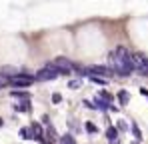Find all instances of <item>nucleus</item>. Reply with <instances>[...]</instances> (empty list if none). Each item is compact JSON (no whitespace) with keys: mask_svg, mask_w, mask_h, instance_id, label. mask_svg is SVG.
Returning <instances> with one entry per match:
<instances>
[{"mask_svg":"<svg viewBox=\"0 0 148 144\" xmlns=\"http://www.w3.org/2000/svg\"><path fill=\"white\" fill-rule=\"evenodd\" d=\"M110 66L118 76H130L134 72L132 66V52L126 46H116L110 52Z\"/></svg>","mask_w":148,"mask_h":144,"instance_id":"f257e3e1","label":"nucleus"},{"mask_svg":"<svg viewBox=\"0 0 148 144\" xmlns=\"http://www.w3.org/2000/svg\"><path fill=\"white\" fill-rule=\"evenodd\" d=\"M62 74H66V72L60 70L58 66H54V62H48L44 68H40V70L34 74V78L40 80V82H46V80H54V78H58V76H62Z\"/></svg>","mask_w":148,"mask_h":144,"instance_id":"f03ea898","label":"nucleus"},{"mask_svg":"<svg viewBox=\"0 0 148 144\" xmlns=\"http://www.w3.org/2000/svg\"><path fill=\"white\" fill-rule=\"evenodd\" d=\"M34 80H36V78H34L30 72H18L16 76L10 78V84H12V86H18V88H28V86L34 84Z\"/></svg>","mask_w":148,"mask_h":144,"instance_id":"7ed1b4c3","label":"nucleus"},{"mask_svg":"<svg viewBox=\"0 0 148 144\" xmlns=\"http://www.w3.org/2000/svg\"><path fill=\"white\" fill-rule=\"evenodd\" d=\"M112 68H106V66H88V68H84L82 74H86V76H100V78H110L112 76Z\"/></svg>","mask_w":148,"mask_h":144,"instance_id":"20e7f679","label":"nucleus"},{"mask_svg":"<svg viewBox=\"0 0 148 144\" xmlns=\"http://www.w3.org/2000/svg\"><path fill=\"white\" fill-rule=\"evenodd\" d=\"M52 62H54V66H58L60 70H64L66 74H68L70 70H74V68H76V64H74L72 60H68L66 56H58V58H54Z\"/></svg>","mask_w":148,"mask_h":144,"instance_id":"39448f33","label":"nucleus"},{"mask_svg":"<svg viewBox=\"0 0 148 144\" xmlns=\"http://www.w3.org/2000/svg\"><path fill=\"white\" fill-rule=\"evenodd\" d=\"M118 134H120V130L116 126H108L106 128V138H108L110 144H118Z\"/></svg>","mask_w":148,"mask_h":144,"instance_id":"423d86ee","label":"nucleus"},{"mask_svg":"<svg viewBox=\"0 0 148 144\" xmlns=\"http://www.w3.org/2000/svg\"><path fill=\"white\" fill-rule=\"evenodd\" d=\"M18 136H20L22 140H34V132H32V128H30V126H24V128H20Z\"/></svg>","mask_w":148,"mask_h":144,"instance_id":"0eeeda50","label":"nucleus"},{"mask_svg":"<svg viewBox=\"0 0 148 144\" xmlns=\"http://www.w3.org/2000/svg\"><path fill=\"white\" fill-rule=\"evenodd\" d=\"M14 108H16V112H30L32 110V104H30V100H20Z\"/></svg>","mask_w":148,"mask_h":144,"instance_id":"6e6552de","label":"nucleus"},{"mask_svg":"<svg viewBox=\"0 0 148 144\" xmlns=\"http://www.w3.org/2000/svg\"><path fill=\"white\" fill-rule=\"evenodd\" d=\"M116 98H118V102H120L122 106H126V104L130 102V92H128V90H120V92L116 94Z\"/></svg>","mask_w":148,"mask_h":144,"instance_id":"1a4fd4ad","label":"nucleus"},{"mask_svg":"<svg viewBox=\"0 0 148 144\" xmlns=\"http://www.w3.org/2000/svg\"><path fill=\"white\" fill-rule=\"evenodd\" d=\"M94 106L98 108V110H108L110 106H108V102L104 100V98H100V96H96V100H94Z\"/></svg>","mask_w":148,"mask_h":144,"instance_id":"9d476101","label":"nucleus"},{"mask_svg":"<svg viewBox=\"0 0 148 144\" xmlns=\"http://www.w3.org/2000/svg\"><path fill=\"white\" fill-rule=\"evenodd\" d=\"M44 136H46V138H48L50 142H54V140H58V136H56V130H54V128H52V126H46V134H44ZM48 140H46V142H48Z\"/></svg>","mask_w":148,"mask_h":144,"instance_id":"9b49d317","label":"nucleus"},{"mask_svg":"<svg viewBox=\"0 0 148 144\" xmlns=\"http://www.w3.org/2000/svg\"><path fill=\"white\" fill-rule=\"evenodd\" d=\"M10 96H14V98H22V100H30V94H28L26 90H12Z\"/></svg>","mask_w":148,"mask_h":144,"instance_id":"f8f14e48","label":"nucleus"},{"mask_svg":"<svg viewBox=\"0 0 148 144\" xmlns=\"http://www.w3.org/2000/svg\"><path fill=\"white\" fill-rule=\"evenodd\" d=\"M130 128H132V134H134V138H136V140L140 142V140H142V132H140L138 124H136V122H132V124H130Z\"/></svg>","mask_w":148,"mask_h":144,"instance_id":"ddd939ff","label":"nucleus"},{"mask_svg":"<svg viewBox=\"0 0 148 144\" xmlns=\"http://www.w3.org/2000/svg\"><path fill=\"white\" fill-rule=\"evenodd\" d=\"M0 72H4V74H6V76H10V78L18 74V70H16L14 66H4V68H2V70H0Z\"/></svg>","mask_w":148,"mask_h":144,"instance_id":"4468645a","label":"nucleus"},{"mask_svg":"<svg viewBox=\"0 0 148 144\" xmlns=\"http://www.w3.org/2000/svg\"><path fill=\"white\" fill-rule=\"evenodd\" d=\"M60 144H76L72 134H64V136H60Z\"/></svg>","mask_w":148,"mask_h":144,"instance_id":"2eb2a0df","label":"nucleus"},{"mask_svg":"<svg viewBox=\"0 0 148 144\" xmlns=\"http://www.w3.org/2000/svg\"><path fill=\"white\" fill-rule=\"evenodd\" d=\"M10 84V76H6L4 72H0V88H6Z\"/></svg>","mask_w":148,"mask_h":144,"instance_id":"dca6fc26","label":"nucleus"},{"mask_svg":"<svg viewBox=\"0 0 148 144\" xmlns=\"http://www.w3.org/2000/svg\"><path fill=\"white\" fill-rule=\"evenodd\" d=\"M98 96H100V98H104L108 104H112V94H110V92H106V90H100Z\"/></svg>","mask_w":148,"mask_h":144,"instance_id":"f3484780","label":"nucleus"},{"mask_svg":"<svg viewBox=\"0 0 148 144\" xmlns=\"http://www.w3.org/2000/svg\"><path fill=\"white\" fill-rule=\"evenodd\" d=\"M88 78H90V82H94V84H102V86H104L106 80H108V78H100V76H88Z\"/></svg>","mask_w":148,"mask_h":144,"instance_id":"a211bd4d","label":"nucleus"},{"mask_svg":"<svg viewBox=\"0 0 148 144\" xmlns=\"http://www.w3.org/2000/svg\"><path fill=\"white\" fill-rule=\"evenodd\" d=\"M68 88L78 90V88H80V80H78V78H76V80H70V82H68Z\"/></svg>","mask_w":148,"mask_h":144,"instance_id":"6ab92c4d","label":"nucleus"},{"mask_svg":"<svg viewBox=\"0 0 148 144\" xmlns=\"http://www.w3.org/2000/svg\"><path fill=\"white\" fill-rule=\"evenodd\" d=\"M116 128H118L120 132H124V130H128V124H126L124 120H118V122H116Z\"/></svg>","mask_w":148,"mask_h":144,"instance_id":"aec40b11","label":"nucleus"},{"mask_svg":"<svg viewBox=\"0 0 148 144\" xmlns=\"http://www.w3.org/2000/svg\"><path fill=\"white\" fill-rule=\"evenodd\" d=\"M86 130H88V132H92V134H96V132H98L96 124H92V122H86Z\"/></svg>","mask_w":148,"mask_h":144,"instance_id":"412c9836","label":"nucleus"},{"mask_svg":"<svg viewBox=\"0 0 148 144\" xmlns=\"http://www.w3.org/2000/svg\"><path fill=\"white\" fill-rule=\"evenodd\" d=\"M60 102H62V96L58 94V92H54L52 94V104H60Z\"/></svg>","mask_w":148,"mask_h":144,"instance_id":"4be33fe9","label":"nucleus"},{"mask_svg":"<svg viewBox=\"0 0 148 144\" xmlns=\"http://www.w3.org/2000/svg\"><path fill=\"white\" fill-rule=\"evenodd\" d=\"M140 94H144V96H148V90H146V88H142V90H140Z\"/></svg>","mask_w":148,"mask_h":144,"instance_id":"5701e85b","label":"nucleus"},{"mask_svg":"<svg viewBox=\"0 0 148 144\" xmlns=\"http://www.w3.org/2000/svg\"><path fill=\"white\" fill-rule=\"evenodd\" d=\"M2 124H4V122H2V118H0V126H2Z\"/></svg>","mask_w":148,"mask_h":144,"instance_id":"b1692460","label":"nucleus"},{"mask_svg":"<svg viewBox=\"0 0 148 144\" xmlns=\"http://www.w3.org/2000/svg\"><path fill=\"white\" fill-rule=\"evenodd\" d=\"M132 144H138V140H136V142H132Z\"/></svg>","mask_w":148,"mask_h":144,"instance_id":"393cba45","label":"nucleus"}]
</instances>
